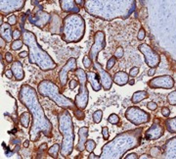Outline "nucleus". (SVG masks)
<instances>
[{"label": "nucleus", "instance_id": "4", "mask_svg": "<svg viewBox=\"0 0 176 159\" xmlns=\"http://www.w3.org/2000/svg\"><path fill=\"white\" fill-rule=\"evenodd\" d=\"M59 131H60L63 140H62L60 154L65 158H68L72 153L74 145V131L72 115L68 109L62 110L58 116Z\"/></svg>", "mask_w": 176, "mask_h": 159}, {"label": "nucleus", "instance_id": "40", "mask_svg": "<svg viewBox=\"0 0 176 159\" xmlns=\"http://www.w3.org/2000/svg\"><path fill=\"white\" fill-rule=\"evenodd\" d=\"M145 37H146V32H145L144 29L141 28L138 32V35H137V38H138V40H144Z\"/></svg>", "mask_w": 176, "mask_h": 159}, {"label": "nucleus", "instance_id": "9", "mask_svg": "<svg viewBox=\"0 0 176 159\" xmlns=\"http://www.w3.org/2000/svg\"><path fill=\"white\" fill-rule=\"evenodd\" d=\"M138 50L144 55L145 62L150 68H157L160 65V56L147 43H142L139 45Z\"/></svg>", "mask_w": 176, "mask_h": 159}, {"label": "nucleus", "instance_id": "35", "mask_svg": "<svg viewBox=\"0 0 176 159\" xmlns=\"http://www.w3.org/2000/svg\"><path fill=\"white\" fill-rule=\"evenodd\" d=\"M74 116H76V118L77 120H83L84 118H85V113H84V111L83 110H81V109H77V111L76 112H74Z\"/></svg>", "mask_w": 176, "mask_h": 159}, {"label": "nucleus", "instance_id": "56", "mask_svg": "<svg viewBox=\"0 0 176 159\" xmlns=\"http://www.w3.org/2000/svg\"><path fill=\"white\" fill-rule=\"evenodd\" d=\"M128 84H130V86H133V84H135V80H134L133 78H132V79H129V81H128Z\"/></svg>", "mask_w": 176, "mask_h": 159}, {"label": "nucleus", "instance_id": "1", "mask_svg": "<svg viewBox=\"0 0 176 159\" xmlns=\"http://www.w3.org/2000/svg\"><path fill=\"white\" fill-rule=\"evenodd\" d=\"M19 99L22 104H24L28 109L32 116V126L28 131L30 140L33 142H37L40 138L41 133L46 138H52L53 125L46 117L35 89L28 84L22 86L19 91Z\"/></svg>", "mask_w": 176, "mask_h": 159}, {"label": "nucleus", "instance_id": "7", "mask_svg": "<svg viewBox=\"0 0 176 159\" xmlns=\"http://www.w3.org/2000/svg\"><path fill=\"white\" fill-rule=\"evenodd\" d=\"M74 73H76L77 81L79 82V91L74 98V102L77 108L84 110L87 107L88 100H89V91L87 88V73L81 68H77Z\"/></svg>", "mask_w": 176, "mask_h": 159}, {"label": "nucleus", "instance_id": "50", "mask_svg": "<svg viewBox=\"0 0 176 159\" xmlns=\"http://www.w3.org/2000/svg\"><path fill=\"white\" fill-rule=\"evenodd\" d=\"M6 43H7V41L4 39L3 37H0V44H1V48H4L5 45H6Z\"/></svg>", "mask_w": 176, "mask_h": 159}, {"label": "nucleus", "instance_id": "54", "mask_svg": "<svg viewBox=\"0 0 176 159\" xmlns=\"http://www.w3.org/2000/svg\"><path fill=\"white\" fill-rule=\"evenodd\" d=\"M4 73H5V66L3 61H1V75H4Z\"/></svg>", "mask_w": 176, "mask_h": 159}, {"label": "nucleus", "instance_id": "14", "mask_svg": "<svg viewBox=\"0 0 176 159\" xmlns=\"http://www.w3.org/2000/svg\"><path fill=\"white\" fill-rule=\"evenodd\" d=\"M164 134V128L160 124V120L157 118V119H155L154 124L146 131L145 138L148 140H155L162 138Z\"/></svg>", "mask_w": 176, "mask_h": 159}, {"label": "nucleus", "instance_id": "29", "mask_svg": "<svg viewBox=\"0 0 176 159\" xmlns=\"http://www.w3.org/2000/svg\"><path fill=\"white\" fill-rule=\"evenodd\" d=\"M116 57L115 55H113V57H111L108 60L107 65H106V70H107V71H111L113 68V66L116 65Z\"/></svg>", "mask_w": 176, "mask_h": 159}, {"label": "nucleus", "instance_id": "30", "mask_svg": "<svg viewBox=\"0 0 176 159\" xmlns=\"http://www.w3.org/2000/svg\"><path fill=\"white\" fill-rule=\"evenodd\" d=\"M82 63H83V66L85 67V69H89L91 68V66L93 65V61L92 59L89 57L88 55H85L83 59H82Z\"/></svg>", "mask_w": 176, "mask_h": 159}, {"label": "nucleus", "instance_id": "28", "mask_svg": "<svg viewBox=\"0 0 176 159\" xmlns=\"http://www.w3.org/2000/svg\"><path fill=\"white\" fill-rule=\"evenodd\" d=\"M25 43L24 41H23L22 39H16V40H14L12 43H11V49L12 50H19L21 49V48L23 47V45H24Z\"/></svg>", "mask_w": 176, "mask_h": 159}, {"label": "nucleus", "instance_id": "13", "mask_svg": "<svg viewBox=\"0 0 176 159\" xmlns=\"http://www.w3.org/2000/svg\"><path fill=\"white\" fill-rule=\"evenodd\" d=\"M93 67L95 68V70H96L97 73L99 74L102 88H104L105 91L111 89V88H112V86H113V80L112 78V76L110 75V73H109V71L104 70L102 65H101L97 60L93 63Z\"/></svg>", "mask_w": 176, "mask_h": 159}, {"label": "nucleus", "instance_id": "21", "mask_svg": "<svg viewBox=\"0 0 176 159\" xmlns=\"http://www.w3.org/2000/svg\"><path fill=\"white\" fill-rule=\"evenodd\" d=\"M12 32L11 30V25H1V28H0V35L1 37H3L7 42L11 41L12 40Z\"/></svg>", "mask_w": 176, "mask_h": 159}, {"label": "nucleus", "instance_id": "48", "mask_svg": "<svg viewBox=\"0 0 176 159\" xmlns=\"http://www.w3.org/2000/svg\"><path fill=\"white\" fill-rule=\"evenodd\" d=\"M156 74V68H150V70L148 71V75L150 77H153Z\"/></svg>", "mask_w": 176, "mask_h": 159}, {"label": "nucleus", "instance_id": "8", "mask_svg": "<svg viewBox=\"0 0 176 159\" xmlns=\"http://www.w3.org/2000/svg\"><path fill=\"white\" fill-rule=\"evenodd\" d=\"M125 118L133 125L140 126L148 123L151 119V116L145 110L136 106H131L128 107L125 111Z\"/></svg>", "mask_w": 176, "mask_h": 159}, {"label": "nucleus", "instance_id": "44", "mask_svg": "<svg viewBox=\"0 0 176 159\" xmlns=\"http://www.w3.org/2000/svg\"><path fill=\"white\" fill-rule=\"evenodd\" d=\"M162 114L164 117H168L170 115V110L167 107H162Z\"/></svg>", "mask_w": 176, "mask_h": 159}, {"label": "nucleus", "instance_id": "42", "mask_svg": "<svg viewBox=\"0 0 176 159\" xmlns=\"http://www.w3.org/2000/svg\"><path fill=\"white\" fill-rule=\"evenodd\" d=\"M77 86H79V82L78 81H76V80H74V79L72 80V81H69V88H71V89H74Z\"/></svg>", "mask_w": 176, "mask_h": 159}, {"label": "nucleus", "instance_id": "33", "mask_svg": "<svg viewBox=\"0 0 176 159\" xmlns=\"http://www.w3.org/2000/svg\"><path fill=\"white\" fill-rule=\"evenodd\" d=\"M167 101L169 104L171 105H176V91L170 92L167 95Z\"/></svg>", "mask_w": 176, "mask_h": 159}, {"label": "nucleus", "instance_id": "15", "mask_svg": "<svg viewBox=\"0 0 176 159\" xmlns=\"http://www.w3.org/2000/svg\"><path fill=\"white\" fill-rule=\"evenodd\" d=\"M51 16L46 12L39 11L38 13H36V15L34 17H30L28 16V21H30L32 24L37 26L40 29H43L44 26L48 25L51 21Z\"/></svg>", "mask_w": 176, "mask_h": 159}, {"label": "nucleus", "instance_id": "10", "mask_svg": "<svg viewBox=\"0 0 176 159\" xmlns=\"http://www.w3.org/2000/svg\"><path fill=\"white\" fill-rule=\"evenodd\" d=\"M106 47V39H105V34L103 32H97L96 34L94 35V42L91 46L89 50V56L90 58L92 59L93 63L97 60L98 55L102 50H104V48Z\"/></svg>", "mask_w": 176, "mask_h": 159}, {"label": "nucleus", "instance_id": "41", "mask_svg": "<svg viewBox=\"0 0 176 159\" xmlns=\"http://www.w3.org/2000/svg\"><path fill=\"white\" fill-rule=\"evenodd\" d=\"M4 60H5V62H6L7 64L12 63L13 62V55L10 52H6V53H5V55H4Z\"/></svg>", "mask_w": 176, "mask_h": 159}, {"label": "nucleus", "instance_id": "53", "mask_svg": "<svg viewBox=\"0 0 176 159\" xmlns=\"http://www.w3.org/2000/svg\"><path fill=\"white\" fill-rule=\"evenodd\" d=\"M150 156H151V155L147 154V153H144V154L139 156V158H140V159H147V158H150Z\"/></svg>", "mask_w": 176, "mask_h": 159}, {"label": "nucleus", "instance_id": "38", "mask_svg": "<svg viewBox=\"0 0 176 159\" xmlns=\"http://www.w3.org/2000/svg\"><path fill=\"white\" fill-rule=\"evenodd\" d=\"M23 34H22V32H21L20 30H14L12 32V37H13V39H19V38L22 37Z\"/></svg>", "mask_w": 176, "mask_h": 159}, {"label": "nucleus", "instance_id": "49", "mask_svg": "<svg viewBox=\"0 0 176 159\" xmlns=\"http://www.w3.org/2000/svg\"><path fill=\"white\" fill-rule=\"evenodd\" d=\"M19 56L21 58H25L27 56H28V51H23V52H21Z\"/></svg>", "mask_w": 176, "mask_h": 159}, {"label": "nucleus", "instance_id": "5", "mask_svg": "<svg viewBox=\"0 0 176 159\" xmlns=\"http://www.w3.org/2000/svg\"><path fill=\"white\" fill-rule=\"evenodd\" d=\"M37 91L40 95L50 98L51 100L55 102L61 108L72 110L74 113L76 112L77 109H78L76 105V102L72 101L69 97L61 94L57 84H54L53 82L49 81V80H43V81H41L40 83L38 84Z\"/></svg>", "mask_w": 176, "mask_h": 159}, {"label": "nucleus", "instance_id": "52", "mask_svg": "<svg viewBox=\"0 0 176 159\" xmlns=\"http://www.w3.org/2000/svg\"><path fill=\"white\" fill-rule=\"evenodd\" d=\"M74 1L78 6H83L84 5V0H74Z\"/></svg>", "mask_w": 176, "mask_h": 159}, {"label": "nucleus", "instance_id": "46", "mask_svg": "<svg viewBox=\"0 0 176 159\" xmlns=\"http://www.w3.org/2000/svg\"><path fill=\"white\" fill-rule=\"evenodd\" d=\"M125 159H139V156L136 154V153H130V154L126 155L125 157H123Z\"/></svg>", "mask_w": 176, "mask_h": 159}, {"label": "nucleus", "instance_id": "32", "mask_svg": "<svg viewBox=\"0 0 176 159\" xmlns=\"http://www.w3.org/2000/svg\"><path fill=\"white\" fill-rule=\"evenodd\" d=\"M108 122L110 123V124H113V125H116L118 122H120V117H118V115L116 114H111L110 116L108 117Z\"/></svg>", "mask_w": 176, "mask_h": 159}, {"label": "nucleus", "instance_id": "2", "mask_svg": "<svg viewBox=\"0 0 176 159\" xmlns=\"http://www.w3.org/2000/svg\"><path fill=\"white\" fill-rule=\"evenodd\" d=\"M142 131V128H137L116 135L112 142L106 143L102 147L100 159L123 158L124 153L141 144Z\"/></svg>", "mask_w": 176, "mask_h": 159}, {"label": "nucleus", "instance_id": "18", "mask_svg": "<svg viewBox=\"0 0 176 159\" xmlns=\"http://www.w3.org/2000/svg\"><path fill=\"white\" fill-rule=\"evenodd\" d=\"M11 70L16 81H22L25 78V72L23 68V64L20 61H15L11 65Z\"/></svg>", "mask_w": 176, "mask_h": 159}, {"label": "nucleus", "instance_id": "20", "mask_svg": "<svg viewBox=\"0 0 176 159\" xmlns=\"http://www.w3.org/2000/svg\"><path fill=\"white\" fill-rule=\"evenodd\" d=\"M61 7L65 12L69 13H77L79 11L78 5L76 3L74 0H61L60 1Z\"/></svg>", "mask_w": 176, "mask_h": 159}, {"label": "nucleus", "instance_id": "17", "mask_svg": "<svg viewBox=\"0 0 176 159\" xmlns=\"http://www.w3.org/2000/svg\"><path fill=\"white\" fill-rule=\"evenodd\" d=\"M87 79H88L89 84H91L93 91H99L101 89V88H102L99 74L96 73V72H88V73H87Z\"/></svg>", "mask_w": 176, "mask_h": 159}, {"label": "nucleus", "instance_id": "24", "mask_svg": "<svg viewBox=\"0 0 176 159\" xmlns=\"http://www.w3.org/2000/svg\"><path fill=\"white\" fill-rule=\"evenodd\" d=\"M165 127L166 130L171 134H176V117L174 118H168L165 120Z\"/></svg>", "mask_w": 176, "mask_h": 159}, {"label": "nucleus", "instance_id": "25", "mask_svg": "<svg viewBox=\"0 0 176 159\" xmlns=\"http://www.w3.org/2000/svg\"><path fill=\"white\" fill-rule=\"evenodd\" d=\"M60 147H61V145L59 144V143L53 144L52 147L48 149V154L54 159L58 158V155H59V153H60Z\"/></svg>", "mask_w": 176, "mask_h": 159}, {"label": "nucleus", "instance_id": "37", "mask_svg": "<svg viewBox=\"0 0 176 159\" xmlns=\"http://www.w3.org/2000/svg\"><path fill=\"white\" fill-rule=\"evenodd\" d=\"M17 16L16 15H11V16H9L8 17V19H7V22H8V24L9 25H11V26H15L17 24Z\"/></svg>", "mask_w": 176, "mask_h": 159}, {"label": "nucleus", "instance_id": "12", "mask_svg": "<svg viewBox=\"0 0 176 159\" xmlns=\"http://www.w3.org/2000/svg\"><path fill=\"white\" fill-rule=\"evenodd\" d=\"M77 69V63H76V58L72 57L69 58L67 63L62 67V69L59 72V81L62 84V86H65L68 83L69 79V72H76Z\"/></svg>", "mask_w": 176, "mask_h": 159}, {"label": "nucleus", "instance_id": "47", "mask_svg": "<svg viewBox=\"0 0 176 159\" xmlns=\"http://www.w3.org/2000/svg\"><path fill=\"white\" fill-rule=\"evenodd\" d=\"M87 158H88V159H100V155L98 156V155L95 154L94 152H90V154L88 155Z\"/></svg>", "mask_w": 176, "mask_h": 159}, {"label": "nucleus", "instance_id": "19", "mask_svg": "<svg viewBox=\"0 0 176 159\" xmlns=\"http://www.w3.org/2000/svg\"><path fill=\"white\" fill-rule=\"evenodd\" d=\"M129 74H127L124 71H120L116 72V73L113 75V83L120 86H124L126 84H128L129 81Z\"/></svg>", "mask_w": 176, "mask_h": 159}, {"label": "nucleus", "instance_id": "3", "mask_svg": "<svg viewBox=\"0 0 176 159\" xmlns=\"http://www.w3.org/2000/svg\"><path fill=\"white\" fill-rule=\"evenodd\" d=\"M22 37L23 41L28 48V62L30 64H35L45 72L54 70L57 67L55 61L37 43V39L33 32L25 30Z\"/></svg>", "mask_w": 176, "mask_h": 159}, {"label": "nucleus", "instance_id": "55", "mask_svg": "<svg viewBox=\"0 0 176 159\" xmlns=\"http://www.w3.org/2000/svg\"><path fill=\"white\" fill-rule=\"evenodd\" d=\"M28 147H30V140H25V142H24V147L28 148Z\"/></svg>", "mask_w": 176, "mask_h": 159}, {"label": "nucleus", "instance_id": "31", "mask_svg": "<svg viewBox=\"0 0 176 159\" xmlns=\"http://www.w3.org/2000/svg\"><path fill=\"white\" fill-rule=\"evenodd\" d=\"M150 155L152 156V157L154 158H157L159 157V156L162 155V149H160V147H152L151 148V151H150Z\"/></svg>", "mask_w": 176, "mask_h": 159}, {"label": "nucleus", "instance_id": "6", "mask_svg": "<svg viewBox=\"0 0 176 159\" xmlns=\"http://www.w3.org/2000/svg\"><path fill=\"white\" fill-rule=\"evenodd\" d=\"M85 23L82 17L72 14L64 19L61 35L66 42H77L83 37Z\"/></svg>", "mask_w": 176, "mask_h": 159}, {"label": "nucleus", "instance_id": "43", "mask_svg": "<svg viewBox=\"0 0 176 159\" xmlns=\"http://www.w3.org/2000/svg\"><path fill=\"white\" fill-rule=\"evenodd\" d=\"M147 107H148L149 110H152V111H155L157 108V104L155 101H150L148 104H147Z\"/></svg>", "mask_w": 176, "mask_h": 159}, {"label": "nucleus", "instance_id": "57", "mask_svg": "<svg viewBox=\"0 0 176 159\" xmlns=\"http://www.w3.org/2000/svg\"><path fill=\"white\" fill-rule=\"evenodd\" d=\"M37 1H42V0H37Z\"/></svg>", "mask_w": 176, "mask_h": 159}, {"label": "nucleus", "instance_id": "36", "mask_svg": "<svg viewBox=\"0 0 176 159\" xmlns=\"http://www.w3.org/2000/svg\"><path fill=\"white\" fill-rule=\"evenodd\" d=\"M139 71H140V69L138 67H132L130 70H129V76H130L131 78H135L139 74Z\"/></svg>", "mask_w": 176, "mask_h": 159}, {"label": "nucleus", "instance_id": "23", "mask_svg": "<svg viewBox=\"0 0 176 159\" xmlns=\"http://www.w3.org/2000/svg\"><path fill=\"white\" fill-rule=\"evenodd\" d=\"M32 119V113L30 111L28 112H24L20 115L19 117V121H20V124L23 126L24 128H28V126L30 124V120Z\"/></svg>", "mask_w": 176, "mask_h": 159}, {"label": "nucleus", "instance_id": "34", "mask_svg": "<svg viewBox=\"0 0 176 159\" xmlns=\"http://www.w3.org/2000/svg\"><path fill=\"white\" fill-rule=\"evenodd\" d=\"M116 57V59H120L122 56L124 55V49L123 47H121V46H120V47L116 48V50L115 51V54H113Z\"/></svg>", "mask_w": 176, "mask_h": 159}, {"label": "nucleus", "instance_id": "27", "mask_svg": "<svg viewBox=\"0 0 176 159\" xmlns=\"http://www.w3.org/2000/svg\"><path fill=\"white\" fill-rule=\"evenodd\" d=\"M95 148H96V142L93 140H88L86 142V144H85V150L90 153L93 152Z\"/></svg>", "mask_w": 176, "mask_h": 159}, {"label": "nucleus", "instance_id": "26", "mask_svg": "<svg viewBox=\"0 0 176 159\" xmlns=\"http://www.w3.org/2000/svg\"><path fill=\"white\" fill-rule=\"evenodd\" d=\"M92 119H93V122L95 123V124H99L101 123L103 119V111L102 110H96V111L93 113L92 115Z\"/></svg>", "mask_w": 176, "mask_h": 159}, {"label": "nucleus", "instance_id": "16", "mask_svg": "<svg viewBox=\"0 0 176 159\" xmlns=\"http://www.w3.org/2000/svg\"><path fill=\"white\" fill-rule=\"evenodd\" d=\"M88 132H89V129L88 127H81L78 130V142H77L76 149L79 152H82V151L85 150V144H86L87 142V138H88Z\"/></svg>", "mask_w": 176, "mask_h": 159}, {"label": "nucleus", "instance_id": "11", "mask_svg": "<svg viewBox=\"0 0 176 159\" xmlns=\"http://www.w3.org/2000/svg\"><path fill=\"white\" fill-rule=\"evenodd\" d=\"M148 86L151 88L169 89L174 86V80H173L171 76H168V75L160 76L155 79L150 80L148 82Z\"/></svg>", "mask_w": 176, "mask_h": 159}, {"label": "nucleus", "instance_id": "45", "mask_svg": "<svg viewBox=\"0 0 176 159\" xmlns=\"http://www.w3.org/2000/svg\"><path fill=\"white\" fill-rule=\"evenodd\" d=\"M4 75L6 76L8 79H13V78H14V75H13V72H12L11 69H10V70H5Z\"/></svg>", "mask_w": 176, "mask_h": 159}, {"label": "nucleus", "instance_id": "22", "mask_svg": "<svg viewBox=\"0 0 176 159\" xmlns=\"http://www.w3.org/2000/svg\"><path fill=\"white\" fill-rule=\"evenodd\" d=\"M148 97H149V93L146 91H138L133 93V95L131 97V102L134 104H137L139 103V102L143 101L144 99L148 98Z\"/></svg>", "mask_w": 176, "mask_h": 159}, {"label": "nucleus", "instance_id": "39", "mask_svg": "<svg viewBox=\"0 0 176 159\" xmlns=\"http://www.w3.org/2000/svg\"><path fill=\"white\" fill-rule=\"evenodd\" d=\"M102 135H103V138H104L105 140H109L110 134H109V129H108V127H103V128H102Z\"/></svg>", "mask_w": 176, "mask_h": 159}, {"label": "nucleus", "instance_id": "51", "mask_svg": "<svg viewBox=\"0 0 176 159\" xmlns=\"http://www.w3.org/2000/svg\"><path fill=\"white\" fill-rule=\"evenodd\" d=\"M39 149H40V151H43V150L47 149V143H42V144L39 147Z\"/></svg>", "mask_w": 176, "mask_h": 159}]
</instances>
